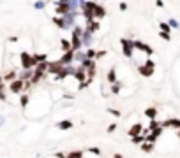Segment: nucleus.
I'll return each instance as SVG.
<instances>
[{"instance_id":"nucleus-1","label":"nucleus","mask_w":180,"mask_h":158,"mask_svg":"<svg viewBox=\"0 0 180 158\" xmlns=\"http://www.w3.org/2000/svg\"><path fill=\"white\" fill-rule=\"evenodd\" d=\"M21 63H23V69H30L32 65H35L34 56H28V53H21Z\"/></svg>"},{"instance_id":"nucleus-2","label":"nucleus","mask_w":180,"mask_h":158,"mask_svg":"<svg viewBox=\"0 0 180 158\" xmlns=\"http://www.w3.org/2000/svg\"><path fill=\"white\" fill-rule=\"evenodd\" d=\"M21 88H23V79H16V81L11 83V91L13 93H19Z\"/></svg>"},{"instance_id":"nucleus-3","label":"nucleus","mask_w":180,"mask_h":158,"mask_svg":"<svg viewBox=\"0 0 180 158\" xmlns=\"http://www.w3.org/2000/svg\"><path fill=\"white\" fill-rule=\"evenodd\" d=\"M69 126H71V123H69V121H62L60 128H69Z\"/></svg>"},{"instance_id":"nucleus-4","label":"nucleus","mask_w":180,"mask_h":158,"mask_svg":"<svg viewBox=\"0 0 180 158\" xmlns=\"http://www.w3.org/2000/svg\"><path fill=\"white\" fill-rule=\"evenodd\" d=\"M34 7H35V9H42V7H44V2H35Z\"/></svg>"},{"instance_id":"nucleus-5","label":"nucleus","mask_w":180,"mask_h":158,"mask_svg":"<svg viewBox=\"0 0 180 158\" xmlns=\"http://www.w3.org/2000/svg\"><path fill=\"white\" fill-rule=\"evenodd\" d=\"M27 102H28V99H27V97H21V105H23V107L27 105Z\"/></svg>"},{"instance_id":"nucleus-6","label":"nucleus","mask_w":180,"mask_h":158,"mask_svg":"<svg viewBox=\"0 0 180 158\" xmlns=\"http://www.w3.org/2000/svg\"><path fill=\"white\" fill-rule=\"evenodd\" d=\"M161 28H163V30H168V32H169V26H168L166 23H161Z\"/></svg>"},{"instance_id":"nucleus-7","label":"nucleus","mask_w":180,"mask_h":158,"mask_svg":"<svg viewBox=\"0 0 180 158\" xmlns=\"http://www.w3.org/2000/svg\"><path fill=\"white\" fill-rule=\"evenodd\" d=\"M2 125H4V116L0 114V126H2Z\"/></svg>"},{"instance_id":"nucleus-8","label":"nucleus","mask_w":180,"mask_h":158,"mask_svg":"<svg viewBox=\"0 0 180 158\" xmlns=\"http://www.w3.org/2000/svg\"><path fill=\"white\" fill-rule=\"evenodd\" d=\"M0 81H2V79H0Z\"/></svg>"}]
</instances>
